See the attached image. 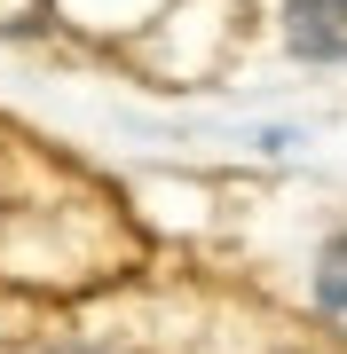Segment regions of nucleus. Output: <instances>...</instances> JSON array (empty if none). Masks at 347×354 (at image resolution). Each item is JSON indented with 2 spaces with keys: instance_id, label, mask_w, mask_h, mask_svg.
Listing matches in <instances>:
<instances>
[{
  "instance_id": "1",
  "label": "nucleus",
  "mask_w": 347,
  "mask_h": 354,
  "mask_svg": "<svg viewBox=\"0 0 347 354\" xmlns=\"http://www.w3.org/2000/svg\"><path fill=\"white\" fill-rule=\"evenodd\" d=\"M284 48L300 64H347V0H292L284 8Z\"/></svg>"
},
{
  "instance_id": "2",
  "label": "nucleus",
  "mask_w": 347,
  "mask_h": 354,
  "mask_svg": "<svg viewBox=\"0 0 347 354\" xmlns=\"http://www.w3.org/2000/svg\"><path fill=\"white\" fill-rule=\"evenodd\" d=\"M316 307L347 330V228L323 244V260H316Z\"/></svg>"
},
{
  "instance_id": "3",
  "label": "nucleus",
  "mask_w": 347,
  "mask_h": 354,
  "mask_svg": "<svg viewBox=\"0 0 347 354\" xmlns=\"http://www.w3.org/2000/svg\"><path fill=\"white\" fill-rule=\"evenodd\" d=\"M48 32V0H0V39H32Z\"/></svg>"
},
{
  "instance_id": "4",
  "label": "nucleus",
  "mask_w": 347,
  "mask_h": 354,
  "mask_svg": "<svg viewBox=\"0 0 347 354\" xmlns=\"http://www.w3.org/2000/svg\"><path fill=\"white\" fill-rule=\"evenodd\" d=\"M64 354H95V346H64Z\"/></svg>"
}]
</instances>
